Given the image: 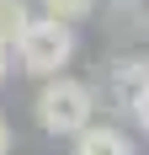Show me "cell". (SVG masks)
Returning <instances> with one entry per match:
<instances>
[{
    "mask_svg": "<svg viewBox=\"0 0 149 155\" xmlns=\"http://www.w3.org/2000/svg\"><path fill=\"white\" fill-rule=\"evenodd\" d=\"M144 86H149V59H138V54L112 59V70H106V91H112V102H117V107H133Z\"/></svg>",
    "mask_w": 149,
    "mask_h": 155,
    "instance_id": "cell-4",
    "label": "cell"
},
{
    "mask_svg": "<svg viewBox=\"0 0 149 155\" xmlns=\"http://www.w3.org/2000/svg\"><path fill=\"white\" fill-rule=\"evenodd\" d=\"M112 16H122V21H117L122 32H149V11H144V5H133V0L112 5Z\"/></svg>",
    "mask_w": 149,
    "mask_h": 155,
    "instance_id": "cell-7",
    "label": "cell"
},
{
    "mask_svg": "<svg viewBox=\"0 0 149 155\" xmlns=\"http://www.w3.org/2000/svg\"><path fill=\"white\" fill-rule=\"evenodd\" d=\"M69 144H74L69 155H138L133 150V134L117 128V123H106V118H96L90 128H80Z\"/></svg>",
    "mask_w": 149,
    "mask_h": 155,
    "instance_id": "cell-3",
    "label": "cell"
},
{
    "mask_svg": "<svg viewBox=\"0 0 149 155\" xmlns=\"http://www.w3.org/2000/svg\"><path fill=\"white\" fill-rule=\"evenodd\" d=\"M27 21H32V5H27V0H0V48H5V54L21 43Z\"/></svg>",
    "mask_w": 149,
    "mask_h": 155,
    "instance_id": "cell-5",
    "label": "cell"
},
{
    "mask_svg": "<svg viewBox=\"0 0 149 155\" xmlns=\"http://www.w3.org/2000/svg\"><path fill=\"white\" fill-rule=\"evenodd\" d=\"M32 118L53 139H74L80 128L96 123V91H90L85 80H74V75H53L32 96Z\"/></svg>",
    "mask_w": 149,
    "mask_h": 155,
    "instance_id": "cell-1",
    "label": "cell"
},
{
    "mask_svg": "<svg viewBox=\"0 0 149 155\" xmlns=\"http://www.w3.org/2000/svg\"><path fill=\"white\" fill-rule=\"evenodd\" d=\"M37 5H43V16H53V21H85L90 11H96V0H37Z\"/></svg>",
    "mask_w": 149,
    "mask_h": 155,
    "instance_id": "cell-6",
    "label": "cell"
},
{
    "mask_svg": "<svg viewBox=\"0 0 149 155\" xmlns=\"http://www.w3.org/2000/svg\"><path fill=\"white\" fill-rule=\"evenodd\" d=\"M0 155H11V123L0 118Z\"/></svg>",
    "mask_w": 149,
    "mask_h": 155,
    "instance_id": "cell-9",
    "label": "cell"
},
{
    "mask_svg": "<svg viewBox=\"0 0 149 155\" xmlns=\"http://www.w3.org/2000/svg\"><path fill=\"white\" fill-rule=\"evenodd\" d=\"M11 54H16V64H21L27 75L53 80V75H64V64L74 59V27L69 21H53V16H32L27 32H21V43H16Z\"/></svg>",
    "mask_w": 149,
    "mask_h": 155,
    "instance_id": "cell-2",
    "label": "cell"
},
{
    "mask_svg": "<svg viewBox=\"0 0 149 155\" xmlns=\"http://www.w3.org/2000/svg\"><path fill=\"white\" fill-rule=\"evenodd\" d=\"M5 75H11V54L0 48V86H5Z\"/></svg>",
    "mask_w": 149,
    "mask_h": 155,
    "instance_id": "cell-10",
    "label": "cell"
},
{
    "mask_svg": "<svg viewBox=\"0 0 149 155\" xmlns=\"http://www.w3.org/2000/svg\"><path fill=\"white\" fill-rule=\"evenodd\" d=\"M128 112H133V123H138V128H144V134H149V86H144V91H138V102H133V107H128Z\"/></svg>",
    "mask_w": 149,
    "mask_h": 155,
    "instance_id": "cell-8",
    "label": "cell"
}]
</instances>
